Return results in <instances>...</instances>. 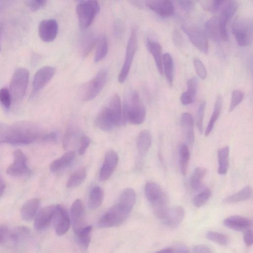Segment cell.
Segmentation results:
<instances>
[{
	"mask_svg": "<svg viewBox=\"0 0 253 253\" xmlns=\"http://www.w3.org/2000/svg\"><path fill=\"white\" fill-rule=\"evenodd\" d=\"M95 123L103 131H109L115 126L123 124V110L119 95L115 93L107 106L97 115Z\"/></svg>",
	"mask_w": 253,
	"mask_h": 253,
	"instance_id": "obj_1",
	"label": "cell"
},
{
	"mask_svg": "<svg viewBox=\"0 0 253 253\" xmlns=\"http://www.w3.org/2000/svg\"><path fill=\"white\" fill-rule=\"evenodd\" d=\"M40 136L37 126L31 123L21 122L7 126L4 143L26 145L35 141Z\"/></svg>",
	"mask_w": 253,
	"mask_h": 253,
	"instance_id": "obj_2",
	"label": "cell"
},
{
	"mask_svg": "<svg viewBox=\"0 0 253 253\" xmlns=\"http://www.w3.org/2000/svg\"><path fill=\"white\" fill-rule=\"evenodd\" d=\"M146 110L138 92L135 90L129 91L126 94L123 110V124L126 121L134 125L143 123Z\"/></svg>",
	"mask_w": 253,
	"mask_h": 253,
	"instance_id": "obj_3",
	"label": "cell"
},
{
	"mask_svg": "<svg viewBox=\"0 0 253 253\" xmlns=\"http://www.w3.org/2000/svg\"><path fill=\"white\" fill-rule=\"evenodd\" d=\"M131 211L118 202L102 215L98 221V226L100 228L119 226L127 219Z\"/></svg>",
	"mask_w": 253,
	"mask_h": 253,
	"instance_id": "obj_4",
	"label": "cell"
},
{
	"mask_svg": "<svg viewBox=\"0 0 253 253\" xmlns=\"http://www.w3.org/2000/svg\"><path fill=\"white\" fill-rule=\"evenodd\" d=\"M76 10L80 28L84 30L93 23L100 11V6L96 0H82L77 3Z\"/></svg>",
	"mask_w": 253,
	"mask_h": 253,
	"instance_id": "obj_5",
	"label": "cell"
},
{
	"mask_svg": "<svg viewBox=\"0 0 253 253\" xmlns=\"http://www.w3.org/2000/svg\"><path fill=\"white\" fill-rule=\"evenodd\" d=\"M108 77V70L104 68L89 81L84 84L81 89L82 99L84 101L95 98L101 91Z\"/></svg>",
	"mask_w": 253,
	"mask_h": 253,
	"instance_id": "obj_6",
	"label": "cell"
},
{
	"mask_svg": "<svg viewBox=\"0 0 253 253\" xmlns=\"http://www.w3.org/2000/svg\"><path fill=\"white\" fill-rule=\"evenodd\" d=\"M29 71L22 67L17 68L14 72L9 84V92L14 101H18L24 96L29 81Z\"/></svg>",
	"mask_w": 253,
	"mask_h": 253,
	"instance_id": "obj_7",
	"label": "cell"
},
{
	"mask_svg": "<svg viewBox=\"0 0 253 253\" xmlns=\"http://www.w3.org/2000/svg\"><path fill=\"white\" fill-rule=\"evenodd\" d=\"M232 32L239 45H249L253 40L252 22L241 18L236 19L232 24Z\"/></svg>",
	"mask_w": 253,
	"mask_h": 253,
	"instance_id": "obj_8",
	"label": "cell"
},
{
	"mask_svg": "<svg viewBox=\"0 0 253 253\" xmlns=\"http://www.w3.org/2000/svg\"><path fill=\"white\" fill-rule=\"evenodd\" d=\"M137 40V31L135 28H133L128 40L125 60L118 76V81L121 84L125 81L130 71L136 52Z\"/></svg>",
	"mask_w": 253,
	"mask_h": 253,
	"instance_id": "obj_9",
	"label": "cell"
},
{
	"mask_svg": "<svg viewBox=\"0 0 253 253\" xmlns=\"http://www.w3.org/2000/svg\"><path fill=\"white\" fill-rule=\"evenodd\" d=\"M238 3L234 0L224 1L220 9L219 19L220 38L226 41L228 40L227 26L229 22L235 14Z\"/></svg>",
	"mask_w": 253,
	"mask_h": 253,
	"instance_id": "obj_10",
	"label": "cell"
},
{
	"mask_svg": "<svg viewBox=\"0 0 253 253\" xmlns=\"http://www.w3.org/2000/svg\"><path fill=\"white\" fill-rule=\"evenodd\" d=\"M145 196L152 208L168 203L166 195L161 186L153 181L147 182L144 188Z\"/></svg>",
	"mask_w": 253,
	"mask_h": 253,
	"instance_id": "obj_11",
	"label": "cell"
},
{
	"mask_svg": "<svg viewBox=\"0 0 253 253\" xmlns=\"http://www.w3.org/2000/svg\"><path fill=\"white\" fill-rule=\"evenodd\" d=\"M181 28L191 43L200 51L204 54H207L209 45L205 33L201 29L195 27L183 25Z\"/></svg>",
	"mask_w": 253,
	"mask_h": 253,
	"instance_id": "obj_12",
	"label": "cell"
},
{
	"mask_svg": "<svg viewBox=\"0 0 253 253\" xmlns=\"http://www.w3.org/2000/svg\"><path fill=\"white\" fill-rule=\"evenodd\" d=\"M52 220L57 235H63L69 230L70 225V216L66 209L62 206L57 205L55 206Z\"/></svg>",
	"mask_w": 253,
	"mask_h": 253,
	"instance_id": "obj_13",
	"label": "cell"
},
{
	"mask_svg": "<svg viewBox=\"0 0 253 253\" xmlns=\"http://www.w3.org/2000/svg\"><path fill=\"white\" fill-rule=\"evenodd\" d=\"M71 218L75 233L85 226V211L83 201L76 199L71 207Z\"/></svg>",
	"mask_w": 253,
	"mask_h": 253,
	"instance_id": "obj_14",
	"label": "cell"
},
{
	"mask_svg": "<svg viewBox=\"0 0 253 253\" xmlns=\"http://www.w3.org/2000/svg\"><path fill=\"white\" fill-rule=\"evenodd\" d=\"M13 162L6 169V173L18 176L27 173L29 169L27 166V157L20 149L15 150L13 153Z\"/></svg>",
	"mask_w": 253,
	"mask_h": 253,
	"instance_id": "obj_15",
	"label": "cell"
},
{
	"mask_svg": "<svg viewBox=\"0 0 253 253\" xmlns=\"http://www.w3.org/2000/svg\"><path fill=\"white\" fill-rule=\"evenodd\" d=\"M55 72V68L49 66H44L39 69L33 78V91L38 92L44 87L54 76Z\"/></svg>",
	"mask_w": 253,
	"mask_h": 253,
	"instance_id": "obj_16",
	"label": "cell"
},
{
	"mask_svg": "<svg viewBox=\"0 0 253 253\" xmlns=\"http://www.w3.org/2000/svg\"><path fill=\"white\" fill-rule=\"evenodd\" d=\"M119 158L114 150H109L105 154L103 165L99 172V179L106 181L112 175L118 165Z\"/></svg>",
	"mask_w": 253,
	"mask_h": 253,
	"instance_id": "obj_17",
	"label": "cell"
},
{
	"mask_svg": "<svg viewBox=\"0 0 253 253\" xmlns=\"http://www.w3.org/2000/svg\"><path fill=\"white\" fill-rule=\"evenodd\" d=\"M58 31V23L53 19H47L42 21L38 28L39 36L45 42L53 41L56 37Z\"/></svg>",
	"mask_w": 253,
	"mask_h": 253,
	"instance_id": "obj_18",
	"label": "cell"
},
{
	"mask_svg": "<svg viewBox=\"0 0 253 253\" xmlns=\"http://www.w3.org/2000/svg\"><path fill=\"white\" fill-rule=\"evenodd\" d=\"M55 206H46L38 212L34 222V227L36 230H42L48 227L53 219Z\"/></svg>",
	"mask_w": 253,
	"mask_h": 253,
	"instance_id": "obj_19",
	"label": "cell"
},
{
	"mask_svg": "<svg viewBox=\"0 0 253 253\" xmlns=\"http://www.w3.org/2000/svg\"><path fill=\"white\" fill-rule=\"evenodd\" d=\"M185 216V211L181 206L169 208L164 217L161 220L163 224L169 228H173L178 226Z\"/></svg>",
	"mask_w": 253,
	"mask_h": 253,
	"instance_id": "obj_20",
	"label": "cell"
},
{
	"mask_svg": "<svg viewBox=\"0 0 253 253\" xmlns=\"http://www.w3.org/2000/svg\"><path fill=\"white\" fill-rule=\"evenodd\" d=\"M146 5L161 16L167 17L173 14L174 7L170 0H153L145 1Z\"/></svg>",
	"mask_w": 253,
	"mask_h": 253,
	"instance_id": "obj_21",
	"label": "cell"
},
{
	"mask_svg": "<svg viewBox=\"0 0 253 253\" xmlns=\"http://www.w3.org/2000/svg\"><path fill=\"white\" fill-rule=\"evenodd\" d=\"M180 123L187 143L193 145L195 140L193 116L188 112L182 113L180 118Z\"/></svg>",
	"mask_w": 253,
	"mask_h": 253,
	"instance_id": "obj_22",
	"label": "cell"
},
{
	"mask_svg": "<svg viewBox=\"0 0 253 253\" xmlns=\"http://www.w3.org/2000/svg\"><path fill=\"white\" fill-rule=\"evenodd\" d=\"M223 224L226 227L232 230L242 231L250 228L252 221L248 218L240 216L232 215L223 220Z\"/></svg>",
	"mask_w": 253,
	"mask_h": 253,
	"instance_id": "obj_23",
	"label": "cell"
},
{
	"mask_svg": "<svg viewBox=\"0 0 253 253\" xmlns=\"http://www.w3.org/2000/svg\"><path fill=\"white\" fill-rule=\"evenodd\" d=\"M40 206V200L33 198L26 201L22 206L20 215L23 220L29 221L32 220L39 211Z\"/></svg>",
	"mask_w": 253,
	"mask_h": 253,
	"instance_id": "obj_24",
	"label": "cell"
},
{
	"mask_svg": "<svg viewBox=\"0 0 253 253\" xmlns=\"http://www.w3.org/2000/svg\"><path fill=\"white\" fill-rule=\"evenodd\" d=\"M146 44L149 52L152 55L160 74L163 73L162 47L159 42L151 38L147 39Z\"/></svg>",
	"mask_w": 253,
	"mask_h": 253,
	"instance_id": "obj_25",
	"label": "cell"
},
{
	"mask_svg": "<svg viewBox=\"0 0 253 253\" xmlns=\"http://www.w3.org/2000/svg\"><path fill=\"white\" fill-rule=\"evenodd\" d=\"M152 142V136L148 129H144L139 134L137 139V149L140 157H143L148 152Z\"/></svg>",
	"mask_w": 253,
	"mask_h": 253,
	"instance_id": "obj_26",
	"label": "cell"
},
{
	"mask_svg": "<svg viewBox=\"0 0 253 253\" xmlns=\"http://www.w3.org/2000/svg\"><path fill=\"white\" fill-rule=\"evenodd\" d=\"M75 156V153L73 151L64 154L51 163L49 167L50 171L55 172L68 166L74 160Z\"/></svg>",
	"mask_w": 253,
	"mask_h": 253,
	"instance_id": "obj_27",
	"label": "cell"
},
{
	"mask_svg": "<svg viewBox=\"0 0 253 253\" xmlns=\"http://www.w3.org/2000/svg\"><path fill=\"white\" fill-rule=\"evenodd\" d=\"M204 29L206 36L213 41H218L220 38L218 17L214 16L209 19L205 24Z\"/></svg>",
	"mask_w": 253,
	"mask_h": 253,
	"instance_id": "obj_28",
	"label": "cell"
},
{
	"mask_svg": "<svg viewBox=\"0 0 253 253\" xmlns=\"http://www.w3.org/2000/svg\"><path fill=\"white\" fill-rule=\"evenodd\" d=\"M207 173L206 169L198 167L193 172L190 178L189 184L191 187L195 191H199L203 186V180Z\"/></svg>",
	"mask_w": 253,
	"mask_h": 253,
	"instance_id": "obj_29",
	"label": "cell"
},
{
	"mask_svg": "<svg viewBox=\"0 0 253 253\" xmlns=\"http://www.w3.org/2000/svg\"><path fill=\"white\" fill-rule=\"evenodd\" d=\"M104 199V192L99 186L93 187L90 191L88 205L90 209L95 210L102 204Z\"/></svg>",
	"mask_w": 253,
	"mask_h": 253,
	"instance_id": "obj_30",
	"label": "cell"
},
{
	"mask_svg": "<svg viewBox=\"0 0 253 253\" xmlns=\"http://www.w3.org/2000/svg\"><path fill=\"white\" fill-rule=\"evenodd\" d=\"M97 38L92 33L85 34L82 37L81 43L82 55L84 57L88 56L96 45Z\"/></svg>",
	"mask_w": 253,
	"mask_h": 253,
	"instance_id": "obj_31",
	"label": "cell"
},
{
	"mask_svg": "<svg viewBox=\"0 0 253 253\" xmlns=\"http://www.w3.org/2000/svg\"><path fill=\"white\" fill-rule=\"evenodd\" d=\"M222 104V97L220 95H218L214 103V108L211 119L208 123L207 127L205 132V135L206 136H208L210 134L213 128L214 124L218 120L220 114Z\"/></svg>",
	"mask_w": 253,
	"mask_h": 253,
	"instance_id": "obj_32",
	"label": "cell"
},
{
	"mask_svg": "<svg viewBox=\"0 0 253 253\" xmlns=\"http://www.w3.org/2000/svg\"><path fill=\"white\" fill-rule=\"evenodd\" d=\"M252 196V190L249 186H246L237 193L231 195L223 200L225 203H235L250 199Z\"/></svg>",
	"mask_w": 253,
	"mask_h": 253,
	"instance_id": "obj_33",
	"label": "cell"
},
{
	"mask_svg": "<svg viewBox=\"0 0 253 253\" xmlns=\"http://www.w3.org/2000/svg\"><path fill=\"white\" fill-rule=\"evenodd\" d=\"M95 46L96 48L94 55V61L99 62L105 57L108 51V40L105 35H102L97 38Z\"/></svg>",
	"mask_w": 253,
	"mask_h": 253,
	"instance_id": "obj_34",
	"label": "cell"
},
{
	"mask_svg": "<svg viewBox=\"0 0 253 253\" xmlns=\"http://www.w3.org/2000/svg\"><path fill=\"white\" fill-rule=\"evenodd\" d=\"M229 147L225 146L218 149L217 157L218 160V173L224 175L227 172L229 166Z\"/></svg>",
	"mask_w": 253,
	"mask_h": 253,
	"instance_id": "obj_35",
	"label": "cell"
},
{
	"mask_svg": "<svg viewBox=\"0 0 253 253\" xmlns=\"http://www.w3.org/2000/svg\"><path fill=\"white\" fill-rule=\"evenodd\" d=\"M136 198L135 191L131 188H126L122 192L118 202L132 210Z\"/></svg>",
	"mask_w": 253,
	"mask_h": 253,
	"instance_id": "obj_36",
	"label": "cell"
},
{
	"mask_svg": "<svg viewBox=\"0 0 253 253\" xmlns=\"http://www.w3.org/2000/svg\"><path fill=\"white\" fill-rule=\"evenodd\" d=\"M163 69L169 86H172L173 80V62L171 55L169 53L163 55Z\"/></svg>",
	"mask_w": 253,
	"mask_h": 253,
	"instance_id": "obj_37",
	"label": "cell"
},
{
	"mask_svg": "<svg viewBox=\"0 0 253 253\" xmlns=\"http://www.w3.org/2000/svg\"><path fill=\"white\" fill-rule=\"evenodd\" d=\"M30 233V229L23 226H17L9 231L8 239L14 244H18L23 241Z\"/></svg>",
	"mask_w": 253,
	"mask_h": 253,
	"instance_id": "obj_38",
	"label": "cell"
},
{
	"mask_svg": "<svg viewBox=\"0 0 253 253\" xmlns=\"http://www.w3.org/2000/svg\"><path fill=\"white\" fill-rule=\"evenodd\" d=\"M91 226H86L75 233L77 242L82 248L87 249L91 240Z\"/></svg>",
	"mask_w": 253,
	"mask_h": 253,
	"instance_id": "obj_39",
	"label": "cell"
},
{
	"mask_svg": "<svg viewBox=\"0 0 253 253\" xmlns=\"http://www.w3.org/2000/svg\"><path fill=\"white\" fill-rule=\"evenodd\" d=\"M190 154L188 145L185 143L181 145L179 149V166L182 175L186 174Z\"/></svg>",
	"mask_w": 253,
	"mask_h": 253,
	"instance_id": "obj_40",
	"label": "cell"
},
{
	"mask_svg": "<svg viewBox=\"0 0 253 253\" xmlns=\"http://www.w3.org/2000/svg\"><path fill=\"white\" fill-rule=\"evenodd\" d=\"M86 176L85 169L81 168L74 171L69 177L67 183V188H73L78 186L83 183Z\"/></svg>",
	"mask_w": 253,
	"mask_h": 253,
	"instance_id": "obj_41",
	"label": "cell"
},
{
	"mask_svg": "<svg viewBox=\"0 0 253 253\" xmlns=\"http://www.w3.org/2000/svg\"><path fill=\"white\" fill-rule=\"evenodd\" d=\"M206 236L208 240L221 246H226L229 242L228 237L220 233L209 231L207 232Z\"/></svg>",
	"mask_w": 253,
	"mask_h": 253,
	"instance_id": "obj_42",
	"label": "cell"
},
{
	"mask_svg": "<svg viewBox=\"0 0 253 253\" xmlns=\"http://www.w3.org/2000/svg\"><path fill=\"white\" fill-rule=\"evenodd\" d=\"M74 126H70L67 128L63 139V147L68 148L75 141L78 135V130Z\"/></svg>",
	"mask_w": 253,
	"mask_h": 253,
	"instance_id": "obj_43",
	"label": "cell"
},
{
	"mask_svg": "<svg viewBox=\"0 0 253 253\" xmlns=\"http://www.w3.org/2000/svg\"><path fill=\"white\" fill-rule=\"evenodd\" d=\"M211 195V191L209 189H205L193 198V205L197 208L201 207L208 201Z\"/></svg>",
	"mask_w": 253,
	"mask_h": 253,
	"instance_id": "obj_44",
	"label": "cell"
},
{
	"mask_svg": "<svg viewBox=\"0 0 253 253\" xmlns=\"http://www.w3.org/2000/svg\"><path fill=\"white\" fill-rule=\"evenodd\" d=\"M201 2L203 8L212 13H215L220 9L224 0H206Z\"/></svg>",
	"mask_w": 253,
	"mask_h": 253,
	"instance_id": "obj_45",
	"label": "cell"
},
{
	"mask_svg": "<svg viewBox=\"0 0 253 253\" xmlns=\"http://www.w3.org/2000/svg\"><path fill=\"white\" fill-rule=\"evenodd\" d=\"M244 98L243 93L240 90H234L231 94L229 112L233 111L234 109L241 103Z\"/></svg>",
	"mask_w": 253,
	"mask_h": 253,
	"instance_id": "obj_46",
	"label": "cell"
},
{
	"mask_svg": "<svg viewBox=\"0 0 253 253\" xmlns=\"http://www.w3.org/2000/svg\"><path fill=\"white\" fill-rule=\"evenodd\" d=\"M206 106V102L205 101L202 102L197 111L196 125L200 133H202L203 130V120Z\"/></svg>",
	"mask_w": 253,
	"mask_h": 253,
	"instance_id": "obj_47",
	"label": "cell"
},
{
	"mask_svg": "<svg viewBox=\"0 0 253 253\" xmlns=\"http://www.w3.org/2000/svg\"><path fill=\"white\" fill-rule=\"evenodd\" d=\"M12 98L9 89L5 87L0 89V102L6 109H8L11 105Z\"/></svg>",
	"mask_w": 253,
	"mask_h": 253,
	"instance_id": "obj_48",
	"label": "cell"
},
{
	"mask_svg": "<svg viewBox=\"0 0 253 253\" xmlns=\"http://www.w3.org/2000/svg\"><path fill=\"white\" fill-rule=\"evenodd\" d=\"M193 62L197 75L201 79H205L207 76V71L203 62L197 57L193 58Z\"/></svg>",
	"mask_w": 253,
	"mask_h": 253,
	"instance_id": "obj_49",
	"label": "cell"
},
{
	"mask_svg": "<svg viewBox=\"0 0 253 253\" xmlns=\"http://www.w3.org/2000/svg\"><path fill=\"white\" fill-rule=\"evenodd\" d=\"M46 2L44 0H30L26 1V4L31 11H35L44 7Z\"/></svg>",
	"mask_w": 253,
	"mask_h": 253,
	"instance_id": "obj_50",
	"label": "cell"
},
{
	"mask_svg": "<svg viewBox=\"0 0 253 253\" xmlns=\"http://www.w3.org/2000/svg\"><path fill=\"white\" fill-rule=\"evenodd\" d=\"M198 81L196 77L188 80L187 83V91L196 99L197 91Z\"/></svg>",
	"mask_w": 253,
	"mask_h": 253,
	"instance_id": "obj_51",
	"label": "cell"
},
{
	"mask_svg": "<svg viewBox=\"0 0 253 253\" xmlns=\"http://www.w3.org/2000/svg\"><path fill=\"white\" fill-rule=\"evenodd\" d=\"M91 142L90 138L84 135L81 137L80 145L78 150V153L80 155H84Z\"/></svg>",
	"mask_w": 253,
	"mask_h": 253,
	"instance_id": "obj_52",
	"label": "cell"
},
{
	"mask_svg": "<svg viewBox=\"0 0 253 253\" xmlns=\"http://www.w3.org/2000/svg\"><path fill=\"white\" fill-rule=\"evenodd\" d=\"M243 239L245 244L247 246H251L253 243V231L250 228L243 231Z\"/></svg>",
	"mask_w": 253,
	"mask_h": 253,
	"instance_id": "obj_53",
	"label": "cell"
},
{
	"mask_svg": "<svg viewBox=\"0 0 253 253\" xmlns=\"http://www.w3.org/2000/svg\"><path fill=\"white\" fill-rule=\"evenodd\" d=\"M9 233L8 228L5 225L0 224V244L4 243L8 239Z\"/></svg>",
	"mask_w": 253,
	"mask_h": 253,
	"instance_id": "obj_54",
	"label": "cell"
},
{
	"mask_svg": "<svg viewBox=\"0 0 253 253\" xmlns=\"http://www.w3.org/2000/svg\"><path fill=\"white\" fill-rule=\"evenodd\" d=\"M181 102L185 105L190 104L195 101L194 98L187 91L184 92L180 96V98Z\"/></svg>",
	"mask_w": 253,
	"mask_h": 253,
	"instance_id": "obj_55",
	"label": "cell"
},
{
	"mask_svg": "<svg viewBox=\"0 0 253 253\" xmlns=\"http://www.w3.org/2000/svg\"><path fill=\"white\" fill-rule=\"evenodd\" d=\"M191 253H213V252L207 246L197 245L192 249Z\"/></svg>",
	"mask_w": 253,
	"mask_h": 253,
	"instance_id": "obj_56",
	"label": "cell"
},
{
	"mask_svg": "<svg viewBox=\"0 0 253 253\" xmlns=\"http://www.w3.org/2000/svg\"><path fill=\"white\" fill-rule=\"evenodd\" d=\"M178 2L182 9L187 12L191 11L194 7V2L192 0H178Z\"/></svg>",
	"mask_w": 253,
	"mask_h": 253,
	"instance_id": "obj_57",
	"label": "cell"
},
{
	"mask_svg": "<svg viewBox=\"0 0 253 253\" xmlns=\"http://www.w3.org/2000/svg\"><path fill=\"white\" fill-rule=\"evenodd\" d=\"M172 40L174 43L177 47H180L183 43V39L179 31L177 29H174L172 34Z\"/></svg>",
	"mask_w": 253,
	"mask_h": 253,
	"instance_id": "obj_58",
	"label": "cell"
},
{
	"mask_svg": "<svg viewBox=\"0 0 253 253\" xmlns=\"http://www.w3.org/2000/svg\"><path fill=\"white\" fill-rule=\"evenodd\" d=\"M57 134L54 132H51L43 135L42 139L43 141L53 142L57 140Z\"/></svg>",
	"mask_w": 253,
	"mask_h": 253,
	"instance_id": "obj_59",
	"label": "cell"
},
{
	"mask_svg": "<svg viewBox=\"0 0 253 253\" xmlns=\"http://www.w3.org/2000/svg\"><path fill=\"white\" fill-rule=\"evenodd\" d=\"M175 252V253H190L189 250L185 246L179 247Z\"/></svg>",
	"mask_w": 253,
	"mask_h": 253,
	"instance_id": "obj_60",
	"label": "cell"
},
{
	"mask_svg": "<svg viewBox=\"0 0 253 253\" xmlns=\"http://www.w3.org/2000/svg\"><path fill=\"white\" fill-rule=\"evenodd\" d=\"M175 250L171 248H167L157 251L155 253H175Z\"/></svg>",
	"mask_w": 253,
	"mask_h": 253,
	"instance_id": "obj_61",
	"label": "cell"
},
{
	"mask_svg": "<svg viewBox=\"0 0 253 253\" xmlns=\"http://www.w3.org/2000/svg\"><path fill=\"white\" fill-rule=\"evenodd\" d=\"M5 184L3 180L0 177V197L3 194L5 189Z\"/></svg>",
	"mask_w": 253,
	"mask_h": 253,
	"instance_id": "obj_62",
	"label": "cell"
},
{
	"mask_svg": "<svg viewBox=\"0 0 253 253\" xmlns=\"http://www.w3.org/2000/svg\"><path fill=\"white\" fill-rule=\"evenodd\" d=\"M3 23L0 22V52L1 51V39L2 37V34L3 33Z\"/></svg>",
	"mask_w": 253,
	"mask_h": 253,
	"instance_id": "obj_63",
	"label": "cell"
},
{
	"mask_svg": "<svg viewBox=\"0 0 253 253\" xmlns=\"http://www.w3.org/2000/svg\"><path fill=\"white\" fill-rule=\"evenodd\" d=\"M4 5V2H3V3L2 2H0V11L2 9Z\"/></svg>",
	"mask_w": 253,
	"mask_h": 253,
	"instance_id": "obj_64",
	"label": "cell"
}]
</instances>
